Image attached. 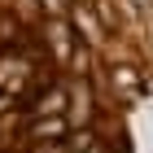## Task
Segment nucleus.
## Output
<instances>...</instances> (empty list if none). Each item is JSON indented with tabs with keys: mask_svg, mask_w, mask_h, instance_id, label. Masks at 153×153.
<instances>
[{
	"mask_svg": "<svg viewBox=\"0 0 153 153\" xmlns=\"http://www.w3.org/2000/svg\"><path fill=\"white\" fill-rule=\"evenodd\" d=\"M66 18H70V26H74V35H79V44H101V39H105V22L96 18V9H92V4L74 0Z\"/></svg>",
	"mask_w": 153,
	"mask_h": 153,
	"instance_id": "f257e3e1",
	"label": "nucleus"
},
{
	"mask_svg": "<svg viewBox=\"0 0 153 153\" xmlns=\"http://www.w3.org/2000/svg\"><path fill=\"white\" fill-rule=\"evenodd\" d=\"M26 83H31V57L22 53H9V57H0V92H22Z\"/></svg>",
	"mask_w": 153,
	"mask_h": 153,
	"instance_id": "f03ea898",
	"label": "nucleus"
},
{
	"mask_svg": "<svg viewBox=\"0 0 153 153\" xmlns=\"http://www.w3.org/2000/svg\"><path fill=\"white\" fill-rule=\"evenodd\" d=\"M61 109H66V92H61V88H48V92H39V101L31 105V114L48 118V114H61Z\"/></svg>",
	"mask_w": 153,
	"mask_h": 153,
	"instance_id": "7ed1b4c3",
	"label": "nucleus"
},
{
	"mask_svg": "<svg viewBox=\"0 0 153 153\" xmlns=\"http://www.w3.org/2000/svg\"><path fill=\"white\" fill-rule=\"evenodd\" d=\"M31 136H35V140H57V136H66V118H61V114H53V118H39Z\"/></svg>",
	"mask_w": 153,
	"mask_h": 153,
	"instance_id": "20e7f679",
	"label": "nucleus"
},
{
	"mask_svg": "<svg viewBox=\"0 0 153 153\" xmlns=\"http://www.w3.org/2000/svg\"><path fill=\"white\" fill-rule=\"evenodd\" d=\"M39 13H48V18H61V13H70V4H66V0H39Z\"/></svg>",
	"mask_w": 153,
	"mask_h": 153,
	"instance_id": "39448f33",
	"label": "nucleus"
},
{
	"mask_svg": "<svg viewBox=\"0 0 153 153\" xmlns=\"http://www.w3.org/2000/svg\"><path fill=\"white\" fill-rule=\"evenodd\" d=\"M9 109H13V96H9V92H0V118L9 114Z\"/></svg>",
	"mask_w": 153,
	"mask_h": 153,
	"instance_id": "423d86ee",
	"label": "nucleus"
}]
</instances>
